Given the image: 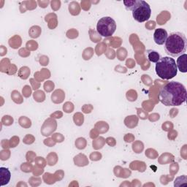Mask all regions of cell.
<instances>
[{
	"label": "cell",
	"instance_id": "6da1fadb",
	"mask_svg": "<svg viewBox=\"0 0 187 187\" xmlns=\"http://www.w3.org/2000/svg\"><path fill=\"white\" fill-rule=\"evenodd\" d=\"M159 99L165 106H180L186 100V89L179 82H168L161 88Z\"/></svg>",
	"mask_w": 187,
	"mask_h": 187
},
{
	"label": "cell",
	"instance_id": "7a4b0ae2",
	"mask_svg": "<svg viewBox=\"0 0 187 187\" xmlns=\"http://www.w3.org/2000/svg\"><path fill=\"white\" fill-rule=\"evenodd\" d=\"M164 47L167 55L172 57H178L186 51V37L181 32H173L168 35Z\"/></svg>",
	"mask_w": 187,
	"mask_h": 187
},
{
	"label": "cell",
	"instance_id": "3957f363",
	"mask_svg": "<svg viewBox=\"0 0 187 187\" xmlns=\"http://www.w3.org/2000/svg\"><path fill=\"white\" fill-rule=\"evenodd\" d=\"M156 72L163 80H170L176 76L178 68L174 59L169 56L161 57L156 63Z\"/></svg>",
	"mask_w": 187,
	"mask_h": 187
},
{
	"label": "cell",
	"instance_id": "277c9868",
	"mask_svg": "<svg viewBox=\"0 0 187 187\" xmlns=\"http://www.w3.org/2000/svg\"><path fill=\"white\" fill-rule=\"evenodd\" d=\"M132 11L134 19L139 23L145 22L151 18V7L143 0H136V3Z\"/></svg>",
	"mask_w": 187,
	"mask_h": 187
},
{
	"label": "cell",
	"instance_id": "5b68a950",
	"mask_svg": "<svg viewBox=\"0 0 187 187\" xmlns=\"http://www.w3.org/2000/svg\"><path fill=\"white\" fill-rule=\"evenodd\" d=\"M116 29V23L113 18L107 16L100 18L97 22V31L102 37H109L114 34Z\"/></svg>",
	"mask_w": 187,
	"mask_h": 187
},
{
	"label": "cell",
	"instance_id": "8992f818",
	"mask_svg": "<svg viewBox=\"0 0 187 187\" xmlns=\"http://www.w3.org/2000/svg\"><path fill=\"white\" fill-rule=\"evenodd\" d=\"M57 128V123L53 118H49L45 121L41 127V133L43 136L48 137L54 132Z\"/></svg>",
	"mask_w": 187,
	"mask_h": 187
},
{
	"label": "cell",
	"instance_id": "52a82bcc",
	"mask_svg": "<svg viewBox=\"0 0 187 187\" xmlns=\"http://www.w3.org/2000/svg\"><path fill=\"white\" fill-rule=\"evenodd\" d=\"M167 37V32L165 29H156L154 34V42L156 43V44L159 45H162L165 43Z\"/></svg>",
	"mask_w": 187,
	"mask_h": 187
},
{
	"label": "cell",
	"instance_id": "ba28073f",
	"mask_svg": "<svg viewBox=\"0 0 187 187\" xmlns=\"http://www.w3.org/2000/svg\"><path fill=\"white\" fill-rule=\"evenodd\" d=\"M11 178V173L7 168H0V181H1V186L7 185L9 184Z\"/></svg>",
	"mask_w": 187,
	"mask_h": 187
},
{
	"label": "cell",
	"instance_id": "9c48e42d",
	"mask_svg": "<svg viewBox=\"0 0 187 187\" xmlns=\"http://www.w3.org/2000/svg\"><path fill=\"white\" fill-rule=\"evenodd\" d=\"M187 55L186 54L179 56L177 59V68L181 72H187V64H186Z\"/></svg>",
	"mask_w": 187,
	"mask_h": 187
},
{
	"label": "cell",
	"instance_id": "30bf717a",
	"mask_svg": "<svg viewBox=\"0 0 187 187\" xmlns=\"http://www.w3.org/2000/svg\"><path fill=\"white\" fill-rule=\"evenodd\" d=\"M65 98V93L62 89H56L53 92L51 95V100L54 103L60 104Z\"/></svg>",
	"mask_w": 187,
	"mask_h": 187
},
{
	"label": "cell",
	"instance_id": "8fae6325",
	"mask_svg": "<svg viewBox=\"0 0 187 187\" xmlns=\"http://www.w3.org/2000/svg\"><path fill=\"white\" fill-rule=\"evenodd\" d=\"M124 124L129 129L135 128L138 124V118L135 115L127 116L124 119Z\"/></svg>",
	"mask_w": 187,
	"mask_h": 187
},
{
	"label": "cell",
	"instance_id": "7c38bea8",
	"mask_svg": "<svg viewBox=\"0 0 187 187\" xmlns=\"http://www.w3.org/2000/svg\"><path fill=\"white\" fill-rule=\"evenodd\" d=\"M146 54L148 60H149L152 63H157L161 58L160 54L154 50H147Z\"/></svg>",
	"mask_w": 187,
	"mask_h": 187
},
{
	"label": "cell",
	"instance_id": "4fadbf2b",
	"mask_svg": "<svg viewBox=\"0 0 187 187\" xmlns=\"http://www.w3.org/2000/svg\"><path fill=\"white\" fill-rule=\"evenodd\" d=\"M41 28L39 26H33L30 28L29 31V36L32 38H37L41 34Z\"/></svg>",
	"mask_w": 187,
	"mask_h": 187
},
{
	"label": "cell",
	"instance_id": "5bb4252c",
	"mask_svg": "<svg viewBox=\"0 0 187 187\" xmlns=\"http://www.w3.org/2000/svg\"><path fill=\"white\" fill-rule=\"evenodd\" d=\"M69 10H70V13L72 15H74V16L78 15L80 13V11H81L79 4L76 2H71L69 5Z\"/></svg>",
	"mask_w": 187,
	"mask_h": 187
},
{
	"label": "cell",
	"instance_id": "9a60e30c",
	"mask_svg": "<svg viewBox=\"0 0 187 187\" xmlns=\"http://www.w3.org/2000/svg\"><path fill=\"white\" fill-rule=\"evenodd\" d=\"M95 127L97 128V129H98V131L100 133L107 132L108 131V129H109L108 124L106 122H104V121H99V122H97L96 124Z\"/></svg>",
	"mask_w": 187,
	"mask_h": 187
},
{
	"label": "cell",
	"instance_id": "2e32d148",
	"mask_svg": "<svg viewBox=\"0 0 187 187\" xmlns=\"http://www.w3.org/2000/svg\"><path fill=\"white\" fill-rule=\"evenodd\" d=\"M30 75V69L27 67H21L18 72V75L21 79H27Z\"/></svg>",
	"mask_w": 187,
	"mask_h": 187
},
{
	"label": "cell",
	"instance_id": "e0dca14e",
	"mask_svg": "<svg viewBox=\"0 0 187 187\" xmlns=\"http://www.w3.org/2000/svg\"><path fill=\"white\" fill-rule=\"evenodd\" d=\"M33 96L35 101L38 102H42L45 101V95L44 92L43 91H37L34 93Z\"/></svg>",
	"mask_w": 187,
	"mask_h": 187
},
{
	"label": "cell",
	"instance_id": "ac0fdd59",
	"mask_svg": "<svg viewBox=\"0 0 187 187\" xmlns=\"http://www.w3.org/2000/svg\"><path fill=\"white\" fill-rule=\"evenodd\" d=\"M19 124L20 125L24 128H29L32 126V122L31 120L26 118V116H21L19 119Z\"/></svg>",
	"mask_w": 187,
	"mask_h": 187
},
{
	"label": "cell",
	"instance_id": "d6986e66",
	"mask_svg": "<svg viewBox=\"0 0 187 187\" xmlns=\"http://www.w3.org/2000/svg\"><path fill=\"white\" fill-rule=\"evenodd\" d=\"M73 120H74L75 124L78 126H81L83 124L84 121V116L83 115L81 114V113H77L74 115L73 117Z\"/></svg>",
	"mask_w": 187,
	"mask_h": 187
},
{
	"label": "cell",
	"instance_id": "ffe728a7",
	"mask_svg": "<svg viewBox=\"0 0 187 187\" xmlns=\"http://www.w3.org/2000/svg\"><path fill=\"white\" fill-rule=\"evenodd\" d=\"M11 98L13 101L16 102V103L18 104H21L22 103L23 99L22 97L21 96L20 93L17 91H13L11 94Z\"/></svg>",
	"mask_w": 187,
	"mask_h": 187
},
{
	"label": "cell",
	"instance_id": "44dd1931",
	"mask_svg": "<svg viewBox=\"0 0 187 187\" xmlns=\"http://www.w3.org/2000/svg\"><path fill=\"white\" fill-rule=\"evenodd\" d=\"M75 146L78 149H84L86 147V140L83 138H80L75 140Z\"/></svg>",
	"mask_w": 187,
	"mask_h": 187
},
{
	"label": "cell",
	"instance_id": "7402d4cb",
	"mask_svg": "<svg viewBox=\"0 0 187 187\" xmlns=\"http://www.w3.org/2000/svg\"><path fill=\"white\" fill-rule=\"evenodd\" d=\"M132 149H133V151L135 153L140 154L143 150V144L141 142H136V143H133V145H132Z\"/></svg>",
	"mask_w": 187,
	"mask_h": 187
},
{
	"label": "cell",
	"instance_id": "603a6c76",
	"mask_svg": "<svg viewBox=\"0 0 187 187\" xmlns=\"http://www.w3.org/2000/svg\"><path fill=\"white\" fill-rule=\"evenodd\" d=\"M123 2L125 5L126 10L132 11L133 10L134 7H135V3H136V0H129V1H124Z\"/></svg>",
	"mask_w": 187,
	"mask_h": 187
},
{
	"label": "cell",
	"instance_id": "cb8c5ba5",
	"mask_svg": "<svg viewBox=\"0 0 187 187\" xmlns=\"http://www.w3.org/2000/svg\"><path fill=\"white\" fill-rule=\"evenodd\" d=\"M99 144H100L101 148L103 147L104 144H105V139L103 138L100 137V138H98L97 140L93 141V147L96 149H99Z\"/></svg>",
	"mask_w": 187,
	"mask_h": 187
},
{
	"label": "cell",
	"instance_id": "d4e9b609",
	"mask_svg": "<svg viewBox=\"0 0 187 187\" xmlns=\"http://www.w3.org/2000/svg\"><path fill=\"white\" fill-rule=\"evenodd\" d=\"M63 110L65 113H72L74 110V105L72 102H67L63 106Z\"/></svg>",
	"mask_w": 187,
	"mask_h": 187
},
{
	"label": "cell",
	"instance_id": "484cf974",
	"mask_svg": "<svg viewBox=\"0 0 187 187\" xmlns=\"http://www.w3.org/2000/svg\"><path fill=\"white\" fill-rule=\"evenodd\" d=\"M18 37V35H16V36H14L13 37H12V38L10 39V40H9V45H10V46L11 47V48H14V49H16V48H19V46L21 45L20 44H18V43H17V39Z\"/></svg>",
	"mask_w": 187,
	"mask_h": 187
},
{
	"label": "cell",
	"instance_id": "4316f807",
	"mask_svg": "<svg viewBox=\"0 0 187 187\" xmlns=\"http://www.w3.org/2000/svg\"><path fill=\"white\" fill-rule=\"evenodd\" d=\"M21 169L24 173H29L32 171L33 167L31 163H23L21 166Z\"/></svg>",
	"mask_w": 187,
	"mask_h": 187
},
{
	"label": "cell",
	"instance_id": "83f0119b",
	"mask_svg": "<svg viewBox=\"0 0 187 187\" xmlns=\"http://www.w3.org/2000/svg\"><path fill=\"white\" fill-rule=\"evenodd\" d=\"M2 122L5 125L10 126L13 124V119L10 116H5L2 119Z\"/></svg>",
	"mask_w": 187,
	"mask_h": 187
},
{
	"label": "cell",
	"instance_id": "f1b7e54d",
	"mask_svg": "<svg viewBox=\"0 0 187 187\" xmlns=\"http://www.w3.org/2000/svg\"><path fill=\"white\" fill-rule=\"evenodd\" d=\"M54 89V83L52 81H47L44 84V89L46 91L50 92Z\"/></svg>",
	"mask_w": 187,
	"mask_h": 187
},
{
	"label": "cell",
	"instance_id": "f546056e",
	"mask_svg": "<svg viewBox=\"0 0 187 187\" xmlns=\"http://www.w3.org/2000/svg\"><path fill=\"white\" fill-rule=\"evenodd\" d=\"M52 138L56 142H59V143H62V142L64 141V138L63 137V135L60 133H56L54 134V135H53Z\"/></svg>",
	"mask_w": 187,
	"mask_h": 187
},
{
	"label": "cell",
	"instance_id": "4dcf8cb0",
	"mask_svg": "<svg viewBox=\"0 0 187 187\" xmlns=\"http://www.w3.org/2000/svg\"><path fill=\"white\" fill-rule=\"evenodd\" d=\"M137 110H138V114L139 116V117L141 119H146L148 118V114L146 113V111L143 110V109H140V108H137Z\"/></svg>",
	"mask_w": 187,
	"mask_h": 187
},
{
	"label": "cell",
	"instance_id": "1f68e13d",
	"mask_svg": "<svg viewBox=\"0 0 187 187\" xmlns=\"http://www.w3.org/2000/svg\"><path fill=\"white\" fill-rule=\"evenodd\" d=\"M29 46H31V47L29 48V49L33 50L34 51V50H36L37 48L38 45H37V43L36 42L33 41V40H30V41H29L26 43V48H28Z\"/></svg>",
	"mask_w": 187,
	"mask_h": 187
},
{
	"label": "cell",
	"instance_id": "d6a6232c",
	"mask_svg": "<svg viewBox=\"0 0 187 187\" xmlns=\"http://www.w3.org/2000/svg\"><path fill=\"white\" fill-rule=\"evenodd\" d=\"M102 154L98 152H94L90 155V159L92 161H97L99 159H101Z\"/></svg>",
	"mask_w": 187,
	"mask_h": 187
},
{
	"label": "cell",
	"instance_id": "836d02e7",
	"mask_svg": "<svg viewBox=\"0 0 187 187\" xmlns=\"http://www.w3.org/2000/svg\"><path fill=\"white\" fill-rule=\"evenodd\" d=\"M23 94L24 95V97H29L31 95V89L29 87V86H25L24 88L23 89Z\"/></svg>",
	"mask_w": 187,
	"mask_h": 187
},
{
	"label": "cell",
	"instance_id": "e575fe53",
	"mask_svg": "<svg viewBox=\"0 0 187 187\" xmlns=\"http://www.w3.org/2000/svg\"><path fill=\"white\" fill-rule=\"evenodd\" d=\"M127 99H128V100H129V101L131 102H133V101H135L137 99V97H138V94H137V92L134 91L133 94H130L129 93L128 91H127Z\"/></svg>",
	"mask_w": 187,
	"mask_h": 187
},
{
	"label": "cell",
	"instance_id": "d590c367",
	"mask_svg": "<svg viewBox=\"0 0 187 187\" xmlns=\"http://www.w3.org/2000/svg\"><path fill=\"white\" fill-rule=\"evenodd\" d=\"M13 141V143L10 142V147L11 148H15L16 146H17L18 143H19V138H17V137H13V138H11Z\"/></svg>",
	"mask_w": 187,
	"mask_h": 187
},
{
	"label": "cell",
	"instance_id": "8d00e7d4",
	"mask_svg": "<svg viewBox=\"0 0 187 187\" xmlns=\"http://www.w3.org/2000/svg\"><path fill=\"white\" fill-rule=\"evenodd\" d=\"M23 141H24V143H26V144H32V143H33L34 141H35V138H34L32 135H30V138H29V139H28V137L26 136Z\"/></svg>",
	"mask_w": 187,
	"mask_h": 187
},
{
	"label": "cell",
	"instance_id": "74e56055",
	"mask_svg": "<svg viewBox=\"0 0 187 187\" xmlns=\"http://www.w3.org/2000/svg\"><path fill=\"white\" fill-rule=\"evenodd\" d=\"M44 143L45 145H47L48 146H49V147H52V146H55L56 141H54V140L53 139V138L52 139H51V138H48V139L45 140Z\"/></svg>",
	"mask_w": 187,
	"mask_h": 187
},
{
	"label": "cell",
	"instance_id": "f35d334b",
	"mask_svg": "<svg viewBox=\"0 0 187 187\" xmlns=\"http://www.w3.org/2000/svg\"><path fill=\"white\" fill-rule=\"evenodd\" d=\"M170 127H173L172 123L170 122V121H167V122L164 123V124H162V129L165 130V131H169V130L170 129Z\"/></svg>",
	"mask_w": 187,
	"mask_h": 187
},
{
	"label": "cell",
	"instance_id": "ab89813d",
	"mask_svg": "<svg viewBox=\"0 0 187 187\" xmlns=\"http://www.w3.org/2000/svg\"><path fill=\"white\" fill-rule=\"evenodd\" d=\"M35 154H34L33 151H29L26 154V159L28 162H32L33 161V158L35 157Z\"/></svg>",
	"mask_w": 187,
	"mask_h": 187
},
{
	"label": "cell",
	"instance_id": "60d3db41",
	"mask_svg": "<svg viewBox=\"0 0 187 187\" xmlns=\"http://www.w3.org/2000/svg\"><path fill=\"white\" fill-rule=\"evenodd\" d=\"M51 118H56V119H60L62 117V113L59 112V111H56L54 114L51 115Z\"/></svg>",
	"mask_w": 187,
	"mask_h": 187
},
{
	"label": "cell",
	"instance_id": "b9f144b4",
	"mask_svg": "<svg viewBox=\"0 0 187 187\" xmlns=\"http://www.w3.org/2000/svg\"><path fill=\"white\" fill-rule=\"evenodd\" d=\"M1 56H4L5 54H7V48H5V46L1 45Z\"/></svg>",
	"mask_w": 187,
	"mask_h": 187
},
{
	"label": "cell",
	"instance_id": "7bdbcfd3",
	"mask_svg": "<svg viewBox=\"0 0 187 187\" xmlns=\"http://www.w3.org/2000/svg\"><path fill=\"white\" fill-rule=\"evenodd\" d=\"M38 3L40 4V7H46L47 5H48V1H47V2H38Z\"/></svg>",
	"mask_w": 187,
	"mask_h": 187
}]
</instances>
